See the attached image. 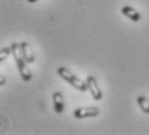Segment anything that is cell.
<instances>
[{
  "label": "cell",
  "mask_w": 149,
  "mask_h": 135,
  "mask_svg": "<svg viewBox=\"0 0 149 135\" xmlns=\"http://www.w3.org/2000/svg\"><path fill=\"white\" fill-rule=\"evenodd\" d=\"M10 48H12V55L14 57V61H16V64H17V69H18V73H19V76H21V78L26 82L31 81V79H33V74H31L30 69L27 68V62H26V60H25L24 55H22L21 44L13 43V44L10 45Z\"/></svg>",
  "instance_id": "obj_1"
},
{
  "label": "cell",
  "mask_w": 149,
  "mask_h": 135,
  "mask_svg": "<svg viewBox=\"0 0 149 135\" xmlns=\"http://www.w3.org/2000/svg\"><path fill=\"white\" fill-rule=\"evenodd\" d=\"M57 73H58V76L61 77V78H64L68 83H70V85L73 86L74 88H77V90L81 91V92H84V91L88 90L87 82L82 81V79H79L77 76H74V74L71 73V71L69 70L68 68L60 66L58 69H57Z\"/></svg>",
  "instance_id": "obj_2"
},
{
  "label": "cell",
  "mask_w": 149,
  "mask_h": 135,
  "mask_svg": "<svg viewBox=\"0 0 149 135\" xmlns=\"http://www.w3.org/2000/svg\"><path fill=\"white\" fill-rule=\"evenodd\" d=\"M100 109L96 107H87V108H78L74 111V117L78 120L83 118H90V117H96L99 116Z\"/></svg>",
  "instance_id": "obj_3"
},
{
  "label": "cell",
  "mask_w": 149,
  "mask_h": 135,
  "mask_svg": "<svg viewBox=\"0 0 149 135\" xmlns=\"http://www.w3.org/2000/svg\"><path fill=\"white\" fill-rule=\"evenodd\" d=\"M87 87H88V91L91 92L92 97L95 100H101L102 99V92L101 90L99 88V85H97V81L93 76H88L87 77Z\"/></svg>",
  "instance_id": "obj_4"
},
{
  "label": "cell",
  "mask_w": 149,
  "mask_h": 135,
  "mask_svg": "<svg viewBox=\"0 0 149 135\" xmlns=\"http://www.w3.org/2000/svg\"><path fill=\"white\" fill-rule=\"evenodd\" d=\"M21 50H22V55H24L27 64H33V62L35 61V55H34V51H33V48H31V45L29 44L27 42H22Z\"/></svg>",
  "instance_id": "obj_5"
},
{
  "label": "cell",
  "mask_w": 149,
  "mask_h": 135,
  "mask_svg": "<svg viewBox=\"0 0 149 135\" xmlns=\"http://www.w3.org/2000/svg\"><path fill=\"white\" fill-rule=\"evenodd\" d=\"M52 101H53V108L56 113H62L65 111V104H64V96L61 92H54L52 95Z\"/></svg>",
  "instance_id": "obj_6"
},
{
  "label": "cell",
  "mask_w": 149,
  "mask_h": 135,
  "mask_svg": "<svg viewBox=\"0 0 149 135\" xmlns=\"http://www.w3.org/2000/svg\"><path fill=\"white\" fill-rule=\"evenodd\" d=\"M121 12H122L123 16H126L127 18H130L131 21H135V22H137V21H140V18H141L140 13L137 12L135 8L130 7V5H125V7H122Z\"/></svg>",
  "instance_id": "obj_7"
},
{
  "label": "cell",
  "mask_w": 149,
  "mask_h": 135,
  "mask_svg": "<svg viewBox=\"0 0 149 135\" xmlns=\"http://www.w3.org/2000/svg\"><path fill=\"white\" fill-rule=\"evenodd\" d=\"M136 101H137V104H139L140 109H141L144 113L149 114V100L147 99V97L143 96V95H140V96H137Z\"/></svg>",
  "instance_id": "obj_8"
},
{
  "label": "cell",
  "mask_w": 149,
  "mask_h": 135,
  "mask_svg": "<svg viewBox=\"0 0 149 135\" xmlns=\"http://www.w3.org/2000/svg\"><path fill=\"white\" fill-rule=\"evenodd\" d=\"M12 53V48L10 47H4L0 50V64L4 61L7 57H9V55Z\"/></svg>",
  "instance_id": "obj_9"
},
{
  "label": "cell",
  "mask_w": 149,
  "mask_h": 135,
  "mask_svg": "<svg viewBox=\"0 0 149 135\" xmlns=\"http://www.w3.org/2000/svg\"><path fill=\"white\" fill-rule=\"evenodd\" d=\"M5 83H7V78L3 74H0V86H4Z\"/></svg>",
  "instance_id": "obj_10"
},
{
  "label": "cell",
  "mask_w": 149,
  "mask_h": 135,
  "mask_svg": "<svg viewBox=\"0 0 149 135\" xmlns=\"http://www.w3.org/2000/svg\"><path fill=\"white\" fill-rule=\"evenodd\" d=\"M27 1H29V3H30V4H31V3H35V1H39V0H27Z\"/></svg>",
  "instance_id": "obj_11"
}]
</instances>
